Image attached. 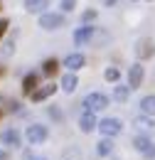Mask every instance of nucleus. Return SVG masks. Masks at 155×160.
Segmentation results:
<instances>
[{
    "mask_svg": "<svg viewBox=\"0 0 155 160\" xmlns=\"http://www.w3.org/2000/svg\"><path fill=\"white\" fill-rule=\"evenodd\" d=\"M81 106L86 108V113H94V111H103V108L108 106V96H106V94H98V91H91V94H86V96H84Z\"/></svg>",
    "mask_w": 155,
    "mask_h": 160,
    "instance_id": "f257e3e1",
    "label": "nucleus"
},
{
    "mask_svg": "<svg viewBox=\"0 0 155 160\" xmlns=\"http://www.w3.org/2000/svg\"><path fill=\"white\" fill-rule=\"evenodd\" d=\"M67 22V18L62 15V12H44L42 18H39V27L42 30H57Z\"/></svg>",
    "mask_w": 155,
    "mask_h": 160,
    "instance_id": "f03ea898",
    "label": "nucleus"
},
{
    "mask_svg": "<svg viewBox=\"0 0 155 160\" xmlns=\"http://www.w3.org/2000/svg\"><path fill=\"white\" fill-rule=\"evenodd\" d=\"M47 136H49V131H47V126H42V123H35V126H30V128H27V140H30L32 145L44 143Z\"/></svg>",
    "mask_w": 155,
    "mask_h": 160,
    "instance_id": "7ed1b4c3",
    "label": "nucleus"
},
{
    "mask_svg": "<svg viewBox=\"0 0 155 160\" xmlns=\"http://www.w3.org/2000/svg\"><path fill=\"white\" fill-rule=\"evenodd\" d=\"M121 128H123V123L118 118H103L101 123H98V131L106 136V138H113V136H118L121 133Z\"/></svg>",
    "mask_w": 155,
    "mask_h": 160,
    "instance_id": "20e7f679",
    "label": "nucleus"
},
{
    "mask_svg": "<svg viewBox=\"0 0 155 160\" xmlns=\"http://www.w3.org/2000/svg\"><path fill=\"white\" fill-rule=\"evenodd\" d=\"M136 54H138V59H150L155 54V44L150 37H143V40H138L136 44Z\"/></svg>",
    "mask_w": 155,
    "mask_h": 160,
    "instance_id": "39448f33",
    "label": "nucleus"
},
{
    "mask_svg": "<svg viewBox=\"0 0 155 160\" xmlns=\"http://www.w3.org/2000/svg\"><path fill=\"white\" fill-rule=\"evenodd\" d=\"M143 77H145V69H143L140 64H133V67L128 69V86H131V89H138V86L143 84Z\"/></svg>",
    "mask_w": 155,
    "mask_h": 160,
    "instance_id": "423d86ee",
    "label": "nucleus"
},
{
    "mask_svg": "<svg viewBox=\"0 0 155 160\" xmlns=\"http://www.w3.org/2000/svg\"><path fill=\"white\" fill-rule=\"evenodd\" d=\"M84 64H86V57H84L81 52H72V54L64 59V67H67L69 72H77V69H81Z\"/></svg>",
    "mask_w": 155,
    "mask_h": 160,
    "instance_id": "0eeeda50",
    "label": "nucleus"
},
{
    "mask_svg": "<svg viewBox=\"0 0 155 160\" xmlns=\"http://www.w3.org/2000/svg\"><path fill=\"white\" fill-rule=\"evenodd\" d=\"M91 35H94V27H91V25H84V27H79L77 32H74V42L81 47V44L91 42Z\"/></svg>",
    "mask_w": 155,
    "mask_h": 160,
    "instance_id": "6e6552de",
    "label": "nucleus"
},
{
    "mask_svg": "<svg viewBox=\"0 0 155 160\" xmlns=\"http://www.w3.org/2000/svg\"><path fill=\"white\" fill-rule=\"evenodd\" d=\"M79 128H81L84 133H91L94 128H98V121H96V116H94V113H84V116L79 118Z\"/></svg>",
    "mask_w": 155,
    "mask_h": 160,
    "instance_id": "1a4fd4ad",
    "label": "nucleus"
},
{
    "mask_svg": "<svg viewBox=\"0 0 155 160\" xmlns=\"http://www.w3.org/2000/svg\"><path fill=\"white\" fill-rule=\"evenodd\" d=\"M37 74H27L25 79H22V94H27V96H32L35 91H37Z\"/></svg>",
    "mask_w": 155,
    "mask_h": 160,
    "instance_id": "9d476101",
    "label": "nucleus"
},
{
    "mask_svg": "<svg viewBox=\"0 0 155 160\" xmlns=\"http://www.w3.org/2000/svg\"><path fill=\"white\" fill-rule=\"evenodd\" d=\"M44 8H49V0H25L27 12H42L44 15Z\"/></svg>",
    "mask_w": 155,
    "mask_h": 160,
    "instance_id": "9b49d317",
    "label": "nucleus"
},
{
    "mask_svg": "<svg viewBox=\"0 0 155 160\" xmlns=\"http://www.w3.org/2000/svg\"><path fill=\"white\" fill-rule=\"evenodd\" d=\"M0 138H2V143H5V145H12V148H18V145H20V133L15 131V128L2 131V136H0Z\"/></svg>",
    "mask_w": 155,
    "mask_h": 160,
    "instance_id": "f8f14e48",
    "label": "nucleus"
},
{
    "mask_svg": "<svg viewBox=\"0 0 155 160\" xmlns=\"http://www.w3.org/2000/svg\"><path fill=\"white\" fill-rule=\"evenodd\" d=\"M54 91H57V86H54V84H47V86H39L37 91L32 94V101H44L47 96H52Z\"/></svg>",
    "mask_w": 155,
    "mask_h": 160,
    "instance_id": "ddd939ff",
    "label": "nucleus"
},
{
    "mask_svg": "<svg viewBox=\"0 0 155 160\" xmlns=\"http://www.w3.org/2000/svg\"><path fill=\"white\" fill-rule=\"evenodd\" d=\"M140 111L145 113V116H155V96H143L140 99Z\"/></svg>",
    "mask_w": 155,
    "mask_h": 160,
    "instance_id": "4468645a",
    "label": "nucleus"
},
{
    "mask_svg": "<svg viewBox=\"0 0 155 160\" xmlns=\"http://www.w3.org/2000/svg\"><path fill=\"white\" fill-rule=\"evenodd\" d=\"M77 77H74V72H69V74H64V77H62V89H64V91H67V94H72V91H74V89H77Z\"/></svg>",
    "mask_w": 155,
    "mask_h": 160,
    "instance_id": "2eb2a0df",
    "label": "nucleus"
},
{
    "mask_svg": "<svg viewBox=\"0 0 155 160\" xmlns=\"http://www.w3.org/2000/svg\"><path fill=\"white\" fill-rule=\"evenodd\" d=\"M133 145H136V150H140V153H148V150L153 148L150 138H145V136H136V138H133Z\"/></svg>",
    "mask_w": 155,
    "mask_h": 160,
    "instance_id": "dca6fc26",
    "label": "nucleus"
},
{
    "mask_svg": "<svg viewBox=\"0 0 155 160\" xmlns=\"http://www.w3.org/2000/svg\"><path fill=\"white\" fill-rule=\"evenodd\" d=\"M111 150H113V143H111V138H103V140L96 145V153H98V155H111Z\"/></svg>",
    "mask_w": 155,
    "mask_h": 160,
    "instance_id": "f3484780",
    "label": "nucleus"
},
{
    "mask_svg": "<svg viewBox=\"0 0 155 160\" xmlns=\"http://www.w3.org/2000/svg\"><path fill=\"white\" fill-rule=\"evenodd\" d=\"M57 69H59L57 59H47L44 64H42V72H44L47 77H54V74H57Z\"/></svg>",
    "mask_w": 155,
    "mask_h": 160,
    "instance_id": "a211bd4d",
    "label": "nucleus"
},
{
    "mask_svg": "<svg viewBox=\"0 0 155 160\" xmlns=\"http://www.w3.org/2000/svg\"><path fill=\"white\" fill-rule=\"evenodd\" d=\"M128 94H131V86H116V89H113V99L116 101H126Z\"/></svg>",
    "mask_w": 155,
    "mask_h": 160,
    "instance_id": "6ab92c4d",
    "label": "nucleus"
},
{
    "mask_svg": "<svg viewBox=\"0 0 155 160\" xmlns=\"http://www.w3.org/2000/svg\"><path fill=\"white\" fill-rule=\"evenodd\" d=\"M136 126H138V128H143V131H150V128H155V121L153 118H145V116H138Z\"/></svg>",
    "mask_w": 155,
    "mask_h": 160,
    "instance_id": "aec40b11",
    "label": "nucleus"
},
{
    "mask_svg": "<svg viewBox=\"0 0 155 160\" xmlns=\"http://www.w3.org/2000/svg\"><path fill=\"white\" fill-rule=\"evenodd\" d=\"M106 81H118V77H121V72H118L116 67H111V69H106Z\"/></svg>",
    "mask_w": 155,
    "mask_h": 160,
    "instance_id": "412c9836",
    "label": "nucleus"
},
{
    "mask_svg": "<svg viewBox=\"0 0 155 160\" xmlns=\"http://www.w3.org/2000/svg\"><path fill=\"white\" fill-rule=\"evenodd\" d=\"M74 8H77V0H62V10L64 12H72Z\"/></svg>",
    "mask_w": 155,
    "mask_h": 160,
    "instance_id": "4be33fe9",
    "label": "nucleus"
},
{
    "mask_svg": "<svg viewBox=\"0 0 155 160\" xmlns=\"http://www.w3.org/2000/svg\"><path fill=\"white\" fill-rule=\"evenodd\" d=\"M12 52H15V42L10 40V42H8V44H5V49H2V54L8 57V54H12Z\"/></svg>",
    "mask_w": 155,
    "mask_h": 160,
    "instance_id": "5701e85b",
    "label": "nucleus"
},
{
    "mask_svg": "<svg viewBox=\"0 0 155 160\" xmlns=\"http://www.w3.org/2000/svg\"><path fill=\"white\" fill-rule=\"evenodd\" d=\"M94 18H96V12H94V10H89V12H84V22H91Z\"/></svg>",
    "mask_w": 155,
    "mask_h": 160,
    "instance_id": "b1692460",
    "label": "nucleus"
},
{
    "mask_svg": "<svg viewBox=\"0 0 155 160\" xmlns=\"http://www.w3.org/2000/svg\"><path fill=\"white\" fill-rule=\"evenodd\" d=\"M5 30H8V20H0V37L5 35Z\"/></svg>",
    "mask_w": 155,
    "mask_h": 160,
    "instance_id": "393cba45",
    "label": "nucleus"
},
{
    "mask_svg": "<svg viewBox=\"0 0 155 160\" xmlns=\"http://www.w3.org/2000/svg\"><path fill=\"white\" fill-rule=\"evenodd\" d=\"M145 158H155V145L150 148V150H148V153H145Z\"/></svg>",
    "mask_w": 155,
    "mask_h": 160,
    "instance_id": "a878e982",
    "label": "nucleus"
},
{
    "mask_svg": "<svg viewBox=\"0 0 155 160\" xmlns=\"http://www.w3.org/2000/svg\"><path fill=\"white\" fill-rule=\"evenodd\" d=\"M8 158H10V155H8L5 150H0V160H8Z\"/></svg>",
    "mask_w": 155,
    "mask_h": 160,
    "instance_id": "bb28decb",
    "label": "nucleus"
},
{
    "mask_svg": "<svg viewBox=\"0 0 155 160\" xmlns=\"http://www.w3.org/2000/svg\"><path fill=\"white\" fill-rule=\"evenodd\" d=\"M113 2H116V0H106V5H113Z\"/></svg>",
    "mask_w": 155,
    "mask_h": 160,
    "instance_id": "cd10ccee",
    "label": "nucleus"
},
{
    "mask_svg": "<svg viewBox=\"0 0 155 160\" xmlns=\"http://www.w3.org/2000/svg\"><path fill=\"white\" fill-rule=\"evenodd\" d=\"M35 160H42V158H35Z\"/></svg>",
    "mask_w": 155,
    "mask_h": 160,
    "instance_id": "c85d7f7f",
    "label": "nucleus"
},
{
    "mask_svg": "<svg viewBox=\"0 0 155 160\" xmlns=\"http://www.w3.org/2000/svg\"><path fill=\"white\" fill-rule=\"evenodd\" d=\"M0 10H2V8H0Z\"/></svg>",
    "mask_w": 155,
    "mask_h": 160,
    "instance_id": "c756f323",
    "label": "nucleus"
}]
</instances>
